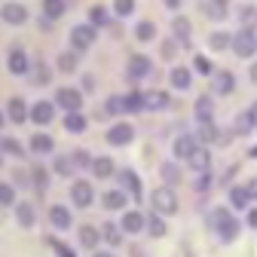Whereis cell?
Masks as SVG:
<instances>
[{"instance_id": "obj_1", "label": "cell", "mask_w": 257, "mask_h": 257, "mask_svg": "<svg viewBox=\"0 0 257 257\" xmlns=\"http://www.w3.org/2000/svg\"><path fill=\"white\" fill-rule=\"evenodd\" d=\"M208 220H211V230L217 233L220 242H233V239L239 236V220H236L227 208H214Z\"/></svg>"}, {"instance_id": "obj_2", "label": "cell", "mask_w": 257, "mask_h": 257, "mask_svg": "<svg viewBox=\"0 0 257 257\" xmlns=\"http://www.w3.org/2000/svg\"><path fill=\"white\" fill-rule=\"evenodd\" d=\"M150 205H153V211H159V214H175V211H178V196L172 193V187H156V190L150 193Z\"/></svg>"}, {"instance_id": "obj_3", "label": "cell", "mask_w": 257, "mask_h": 257, "mask_svg": "<svg viewBox=\"0 0 257 257\" xmlns=\"http://www.w3.org/2000/svg\"><path fill=\"white\" fill-rule=\"evenodd\" d=\"M239 58H251L254 52H257V34L251 28H242L239 34H233V46H230Z\"/></svg>"}, {"instance_id": "obj_4", "label": "cell", "mask_w": 257, "mask_h": 257, "mask_svg": "<svg viewBox=\"0 0 257 257\" xmlns=\"http://www.w3.org/2000/svg\"><path fill=\"white\" fill-rule=\"evenodd\" d=\"M55 104L64 107L68 113H74V110L83 107V92H80V89H71V86H61V89L55 92Z\"/></svg>"}, {"instance_id": "obj_5", "label": "cell", "mask_w": 257, "mask_h": 257, "mask_svg": "<svg viewBox=\"0 0 257 257\" xmlns=\"http://www.w3.org/2000/svg\"><path fill=\"white\" fill-rule=\"evenodd\" d=\"M95 37H98V31H95V25H77V28L71 31V46H74V52H83V49H89V46L95 43Z\"/></svg>"}, {"instance_id": "obj_6", "label": "cell", "mask_w": 257, "mask_h": 257, "mask_svg": "<svg viewBox=\"0 0 257 257\" xmlns=\"http://www.w3.org/2000/svg\"><path fill=\"white\" fill-rule=\"evenodd\" d=\"M71 199H74L77 208H89L92 199H95L92 184H89V181H74V184H71Z\"/></svg>"}, {"instance_id": "obj_7", "label": "cell", "mask_w": 257, "mask_h": 257, "mask_svg": "<svg viewBox=\"0 0 257 257\" xmlns=\"http://www.w3.org/2000/svg\"><path fill=\"white\" fill-rule=\"evenodd\" d=\"M199 150V138L196 135H178L175 138V144H172V153L178 156V159H187L190 163V156Z\"/></svg>"}, {"instance_id": "obj_8", "label": "cell", "mask_w": 257, "mask_h": 257, "mask_svg": "<svg viewBox=\"0 0 257 257\" xmlns=\"http://www.w3.org/2000/svg\"><path fill=\"white\" fill-rule=\"evenodd\" d=\"M132 138H135V128L128 122H116L107 128V144H113V147H125Z\"/></svg>"}, {"instance_id": "obj_9", "label": "cell", "mask_w": 257, "mask_h": 257, "mask_svg": "<svg viewBox=\"0 0 257 257\" xmlns=\"http://www.w3.org/2000/svg\"><path fill=\"white\" fill-rule=\"evenodd\" d=\"M7 68H10V74L25 77V74L31 71V58H28V52H25V49H10V55H7Z\"/></svg>"}, {"instance_id": "obj_10", "label": "cell", "mask_w": 257, "mask_h": 257, "mask_svg": "<svg viewBox=\"0 0 257 257\" xmlns=\"http://www.w3.org/2000/svg\"><path fill=\"white\" fill-rule=\"evenodd\" d=\"M0 19H4L7 25H25L28 22V10H25V4H4L0 7Z\"/></svg>"}, {"instance_id": "obj_11", "label": "cell", "mask_w": 257, "mask_h": 257, "mask_svg": "<svg viewBox=\"0 0 257 257\" xmlns=\"http://www.w3.org/2000/svg\"><path fill=\"white\" fill-rule=\"evenodd\" d=\"M150 71H153V61L147 55H132L128 58V77L132 80H144V77H150Z\"/></svg>"}, {"instance_id": "obj_12", "label": "cell", "mask_w": 257, "mask_h": 257, "mask_svg": "<svg viewBox=\"0 0 257 257\" xmlns=\"http://www.w3.org/2000/svg\"><path fill=\"white\" fill-rule=\"evenodd\" d=\"M119 227L125 230V233H141V230H147V217L141 214V211H125L122 214V223H119Z\"/></svg>"}, {"instance_id": "obj_13", "label": "cell", "mask_w": 257, "mask_h": 257, "mask_svg": "<svg viewBox=\"0 0 257 257\" xmlns=\"http://www.w3.org/2000/svg\"><path fill=\"white\" fill-rule=\"evenodd\" d=\"M52 116H55V104H49V101H37L34 107H31V119H34L37 125H49Z\"/></svg>"}, {"instance_id": "obj_14", "label": "cell", "mask_w": 257, "mask_h": 257, "mask_svg": "<svg viewBox=\"0 0 257 257\" xmlns=\"http://www.w3.org/2000/svg\"><path fill=\"white\" fill-rule=\"evenodd\" d=\"M49 223H52L55 230H68L71 223H74V217H71V211L64 208V205H52L49 208Z\"/></svg>"}, {"instance_id": "obj_15", "label": "cell", "mask_w": 257, "mask_h": 257, "mask_svg": "<svg viewBox=\"0 0 257 257\" xmlns=\"http://www.w3.org/2000/svg\"><path fill=\"white\" fill-rule=\"evenodd\" d=\"M7 116H10V122H25L31 116V110H28V104L22 98H10L7 101Z\"/></svg>"}, {"instance_id": "obj_16", "label": "cell", "mask_w": 257, "mask_h": 257, "mask_svg": "<svg viewBox=\"0 0 257 257\" xmlns=\"http://www.w3.org/2000/svg\"><path fill=\"white\" fill-rule=\"evenodd\" d=\"M166 107H169V95L166 92H159V89L144 92V110H166Z\"/></svg>"}, {"instance_id": "obj_17", "label": "cell", "mask_w": 257, "mask_h": 257, "mask_svg": "<svg viewBox=\"0 0 257 257\" xmlns=\"http://www.w3.org/2000/svg\"><path fill=\"white\" fill-rule=\"evenodd\" d=\"M172 34H175V40H178V43H190V34H193V25H190V19L178 16V19L172 22Z\"/></svg>"}, {"instance_id": "obj_18", "label": "cell", "mask_w": 257, "mask_h": 257, "mask_svg": "<svg viewBox=\"0 0 257 257\" xmlns=\"http://www.w3.org/2000/svg\"><path fill=\"white\" fill-rule=\"evenodd\" d=\"M193 113H196L199 122H211V116H214V101L208 98V95H202V98H196V107H193Z\"/></svg>"}, {"instance_id": "obj_19", "label": "cell", "mask_w": 257, "mask_h": 257, "mask_svg": "<svg viewBox=\"0 0 257 257\" xmlns=\"http://www.w3.org/2000/svg\"><path fill=\"white\" fill-rule=\"evenodd\" d=\"M125 199H128V196H125V190H107L104 196H101V205L110 208V211H119V208L125 205Z\"/></svg>"}, {"instance_id": "obj_20", "label": "cell", "mask_w": 257, "mask_h": 257, "mask_svg": "<svg viewBox=\"0 0 257 257\" xmlns=\"http://www.w3.org/2000/svg\"><path fill=\"white\" fill-rule=\"evenodd\" d=\"M233 89H236V80H233V74H230V71H217V74H214V92L230 95Z\"/></svg>"}, {"instance_id": "obj_21", "label": "cell", "mask_w": 257, "mask_h": 257, "mask_svg": "<svg viewBox=\"0 0 257 257\" xmlns=\"http://www.w3.org/2000/svg\"><path fill=\"white\" fill-rule=\"evenodd\" d=\"M196 138H199L202 144H214V141H220V128H217L214 122H199Z\"/></svg>"}, {"instance_id": "obj_22", "label": "cell", "mask_w": 257, "mask_h": 257, "mask_svg": "<svg viewBox=\"0 0 257 257\" xmlns=\"http://www.w3.org/2000/svg\"><path fill=\"white\" fill-rule=\"evenodd\" d=\"M104 236H101V230H95V227H80V245L83 248H98V242H101Z\"/></svg>"}, {"instance_id": "obj_23", "label": "cell", "mask_w": 257, "mask_h": 257, "mask_svg": "<svg viewBox=\"0 0 257 257\" xmlns=\"http://www.w3.org/2000/svg\"><path fill=\"white\" fill-rule=\"evenodd\" d=\"M64 10H68V4H64V0H43V19H49V22L61 19Z\"/></svg>"}, {"instance_id": "obj_24", "label": "cell", "mask_w": 257, "mask_h": 257, "mask_svg": "<svg viewBox=\"0 0 257 257\" xmlns=\"http://www.w3.org/2000/svg\"><path fill=\"white\" fill-rule=\"evenodd\" d=\"M202 10H205V16H208V19L223 22V19H227V0H208Z\"/></svg>"}, {"instance_id": "obj_25", "label": "cell", "mask_w": 257, "mask_h": 257, "mask_svg": "<svg viewBox=\"0 0 257 257\" xmlns=\"http://www.w3.org/2000/svg\"><path fill=\"white\" fill-rule=\"evenodd\" d=\"M169 80H172V86L175 89H190V83H193V74L187 71V68H172V74H169Z\"/></svg>"}, {"instance_id": "obj_26", "label": "cell", "mask_w": 257, "mask_h": 257, "mask_svg": "<svg viewBox=\"0 0 257 257\" xmlns=\"http://www.w3.org/2000/svg\"><path fill=\"white\" fill-rule=\"evenodd\" d=\"M77 68H80V55L77 52H61L58 55V71L61 74H74Z\"/></svg>"}, {"instance_id": "obj_27", "label": "cell", "mask_w": 257, "mask_h": 257, "mask_svg": "<svg viewBox=\"0 0 257 257\" xmlns=\"http://www.w3.org/2000/svg\"><path fill=\"white\" fill-rule=\"evenodd\" d=\"M122 233H125V230L119 227V223H110V220L101 227V236H104L107 245H119V242H122Z\"/></svg>"}, {"instance_id": "obj_28", "label": "cell", "mask_w": 257, "mask_h": 257, "mask_svg": "<svg viewBox=\"0 0 257 257\" xmlns=\"http://www.w3.org/2000/svg\"><path fill=\"white\" fill-rule=\"evenodd\" d=\"M64 128H68V132H74V135H80V132H86V116H83L80 110H74V113H68V116H64Z\"/></svg>"}, {"instance_id": "obj_29", "label": "cell", "mask_w": 257, "mask_h": 257, "mask_svg": "<svg viewBox=\"0 0 257 257\" xmlns=\"http://www.w3.org/2000/svg\"><path fill=\"white\" fill-rule=\"evenodd\" d=\"M31 150H34V153H52V150H55V141H52L49 135L37 132L34 138H31Z\"/></svg>"}, {"instance_id": "obj_30", "label": "cell", "mask_w": 257, "mask_h": 257, "mask_svg": "<svg viewBox=\"0 0 257 257\" xmlns=\"http://www.w3.org/2000/svg\"><path fill=\"white\" fill-rule=\"evenodd\" d=\"M190 166L196 169V172H208V166H211V153H208L205 147H199L196 153L190 156Z\"/></svg>"}, {"instance_id": "obj_31", "label": "cell", "mask_w": 257, "mask_h": 257, "mask_svg": "<svg viewBox=\"0 0 257 257\" xmlns=\"http://www.w3.org/2000/svg\"><path fill=\"white\" fill-rule=\"evenodd\" d=\"M119 181H122V187L132 193V196H141V184H138V175L132 172V169H125V172H119Z\"/></svg>"}, {"instance_id": "obj_32", "label": "cell", "mask_w": 257, "mask_h": 257, "mask_svg": "<svg viewBox=\"0 0 257 257\" xmlns=\"http://www.w3.org/2000/svg\"><path fill=\"white\" fill-rule=\"evenodd\" d=\"M52 169H55V175H74V169H77V163H74V156H55V163H52Z\"/></svg>"}, {"instance_id": "obj_33", "label": "cell", "mask_w": 257, "mask_h": 257, "mask_svg": "<svg viewBox=\"0 0 257 257\" xmlns=\"http://www.w3.org/2000/svg\"><path fill=\"white\" fill-rule=\"evenodd\" d=\"M147 233L150 236H166V220L159 217V211H153V214H147Z\"/></svg>"}, {"instance_id": "obj_34", "label": "cell", "mask_w": 257, "mask_h": 257, "mask_svg": "<svg viewBox=\"0 0 257 257\" xmlns=\"http://www.w3.org/2000/svg\"><path fill=\"white\" fill-rule=\"evenodd\" d=\"M208 46H211L214 52H220V49H227V46H233V37L227 34V31H214V34L208 37Z\"/></svg>"}, {"instance_id": "obj_35", "label": "cell", "mask_w": 257, "mask_h": 257, "mask_svg": "<svg viewBox=\"0 0 257 257\" xmlns=\"http://www.w3.org/2000/svg\"><path fill=\"white\" fill-rule=\"evenodd\" d=\"M92 172L98 175V178H110L113 175V163L107 156H98V159H92Z\"/></svg>"}, {"instance_id": "obj_36", "label": "cell", "mask_w": 257, "mask_h": 257, "mask_svg": "<svg viewBox=\"0 0 257 257\" xmlns=\"http://www.w3.org/2000/svg\"><path fill=\"white\" fill-rule=\"evenodd\" d=\"M248 202H251V196H248L245 187H233V190H230V205H233V208H245Z\"/></svg>"}, {"instance_id": "obj_37", "label": "cell", "mask_w": 257, "mask_h": 257, "mask_svg": "<svg viewBox=\"0 0 257 257\" xmlns=\"http://www.w3.org/2000/svg\"><path fill=\"white\" fill-rule=\"evenodd\" d=\"M16 217H19V223H22V227H34V208H31V205H16Z\"/></svg>"}, {"instance_id": "obj_38", "label": "cell", "mask_w": 257, "mask_h": 257, "mask_svg": "<svg viewBox=\"0 0 257 257\" xmlns=\"http://www.w3.org/2000/svg\"><path fill=\"white\" fill-rule=\"evenodd\" d=\"M135 37H138L141 43L153 40V37H156V25H153V22H141V25L135 28Z\"/></svg>"}, {"instance_id": "obj_39", "label": "cell", "mask_w": 257, "mask_h": 257, "mask_svg": "<svg viewBox=\"0 0 257 257\" xmlns=\"http://www.w3.org/2000/svg\"><path fill=\"white\" fill-rule=\"evenodd\" d=\"M239 22L254 31V28H257V7H242V10H239Z\"/></svg>"}, {"instance_id": "obj_40", "label": "cell", "mask_w": 257, "mask_h": 257, "mask_svg": "<svg viewBox=\"0 0 257 257\" xmlns=\"http://www.w3.org/2000/svg\"><path fill=\"white\" fill-rule=\"evenodd\" d=\"M125 98V113H135V110H144V95L132 92V95H122Z\"/></svg>"}, {"instance_id": "obj_41", "label": "cell", "mask_w": 257, "mask_h": 257, "mask_svg": "<svg viewBox=\"0 0 257 257\" xmlns=\"http://www.w3.org/2000/svg\"><path fill=\"white\" fill-rule=\"evenodd\" d=\"M89 22H92L95 28L107 25V10H104V7H92V13H89Z\"/></svg>"}, {"instance_id": "obj_42", "label": "cell", "mask_w": 257, "mask_h": 257, "mask_svg": "<svg viewBox=\"0 0 257 257\" xmlns=\"http://www.w3.org/2000/svg\"><path fill=\"white\" fill-rule=\"evenodd\" d=\"M159 172H163V178H166L169 184H178V181H181V169L172 166V163H163V169H159Z\"/></svg>"}, {"instance_id": "obj_43", "label": "cell", "mask_w": 257, "mask_h": 257, "mask_svg": "<svg viewBox=\"0 0 257 257\" xmlns=\"http://www.w3.org/2000/svg\"><path fill=\"white\" fill-rule=\"evenodd\" d=\"M0 202H4L7 208L16 205V190H13V184H4V187H0Z\"/></svg>"}, {"instance_id": "obj_44", "label": "cell", "mask_w": 257, "mask_h": 257, "mask_svg": "<svg viewBox=\"0 0 257 257\" xmlns=\"http://www.w3.org/2000/svg\"><path fill=\"white\" fill-rule=\"evenodd\" d=\"M113 10H116V16H132L135 13V0H116V4H113Z\"/></svg>"}, {"instance_id": "obj_45", "label": "cell", "mask_w": 257, "mask_h": 257, "mask_svg": "<svg viewBox=\"0 0 257 257\" xmlns=\"http://www.w3.org/2000/svg\"><path fill=\"white\" fill-rule=\"evenodd\" d=\"M107 113H125V98H119V95H113V98H107Z\"/></svg>"}, {"instance_id": "obj_46", "label": "cell", "mask_w": 257, "mask_h": 257, "mask_svg": "<svg viewBox=\"0 0 257 257\" xmlns=\"http://www.w3.org/2000/svg\"><path fill=\"white\" fill-rule=\"evenodd\" d=\"M0 147H4V153H10V156H22V153H25L22 144L13 141V138H4V141H0Z\"/></svg>"}, {"instance_id": "obj_47", "label": "cell", "mask_w": 257, "mask_h": 257, "mask_svg": "<svg viewBox=\"0 0 257 257\" xmlns=\"http://www.w3.org/2000/svg\"><path fill=\"white\" fill-rule=\"evenodd\" d=\"M251 128H254L251 116H248V113H239V116H236V132H251Z\"/></svg>"}, {"instance_id": "obj_48", "label": "cell", "mask_w": 257, "mask_h": 257, "mask_svg": "<svg viewBox=\"0 0 257 257\" xmlns=\"http://www.w3.org/2000/svg\"><path fill=\"white\" fill-rule=\"evenodd\" d=\"M46 242H49V248H55V251H58V257H77V254H71V248H68V245H61L58 239H46Z\"/></svg>"}, {"instance_id": "obj_49", "label": "cell", "mask_w": 257, "mask_h": 257, "mask_svg": "<svg viewBox=\"0 0 257 257\" xmlns=\"http://www.w3.org/2000/svg\"><path fill=\"white\" fill-rule=\"evenodd\" d=\"M71 156H74V163H77V166H92V159H89L86 150H77V153H71Z\"/></svg>"}, {"instance_id": "obj_50", "label": "cell", "mask_w": 257, "mask_h": 257, "mask_svg": "<svg viewBox=\"0 0 257 257\" xmlns=\"http://www.w3.org/2000/svg\"><path fill=\"white\" fill-rule=\"evenodd\" d=\"M196 71H199V74H211V64H208V58L196 55Z\"/></svg>"}, {"instance_id": "obj_51", "label": "cell", "mask_w": 257, "mask_h": 257, "mask_svg": "<svg viewBox=\"0 0 257 257\" xmlns=\"http://www.w3.org/2000/svg\"><path fill=\"white\" fill-rule=\"evenodd\" d=\"M34 83H37V86L46 83V68H43V64H37V68H34Z\"/></svg>"}, {"instance_id": "obj_52", "label": "cell", "mask_w": 257, "mask_h": 257, "mask_svg": "<svg viewBox=\"0 0 257 257\" xmlns=\"http://www.w3.org/2000/svg\"><path fill=\"white\" fill-rule=\"evenodd\" d=\"M196 187H199V190H208V187H211V178H208V172H199V181H196Z\"/></svg>"}, {"instance_id": "obj_53", "label": "cell", "mask_w": 257, "mask_h": 257, "mask_svg": "<svg viewBox=\"0 0 257 257\" xmlns=\"http://www.w3.org/2000/svg\"><path fill=\"white\" fill-rule=\"evenodd\" d=\"M245 190H248V196H251V199H257V178H251V181L245 184Z\"/></svg>"}, {"instance_id": "obj_54", "label": "cell", "mask_w": 257, "mask_h": 257, "mask_svg": "<svg viewBox=\"0 0 257 257\" xmlns=\"http://www.w3.org/2000/svg\"><path fill=\"white\" fill-rule=\"evenodd\" d=\"M248 227H254V230H257V208H251V211H248Z\"/></svg>"}, {"instance_id": "obj_55", "label": "cell", "mask_w": 257, "mask_h": 257, "mask_svg": "<svg viewBox=\"0 0 257 257\" xmlns=\"http://www.w3.org/2000/svg\"><path fill=\"white\" fill-rule=\"evenodd\" d=\"M248 116H251V122H254V128H257V101L248 107Z\"/></svg>"}, {"instance_id": "obj_56", "label": "cell", "mask_w": 257, "mask_h": 257, "mask_svg": "<svg viewBox=\"0 0 257 257\" xmlns=\"http://www.w3.org/2000/svg\"><path fill=\"white\" fill-rule=\"evenodd\" d=\"M83 89L92 92V89H95V80H92V77H83Z\"/></svg>"}, {"instance_id": "obj_57", "label": "cell", "mask_w": 257, "mask_h": 257, "mask_svg": "<svg viewBox=\"0 0 257 257\" xmlns=\"http://www.w3.org/2000/svg\"><path fill=\"white\" fill-rule=\"evenodd\" d=\"M163 55H169V58H172V55H175V43H166V46H163Z\"/></svg>"}, {"instance_id": "obj_58", "label": "cell", "mask_w": 257, "mask_h": 257, "mask_svg": "<svg viewBox=\"0 0 257 257\" xmlns=\"http://www.w3.org/2000/svg\"><path fill=\"white\" fill-rule=\"evenodd\" d=\"M248 77H251V83L257 86V64H251V71H248Z\"/></svg>"}, {"instance_id": "obj_59", "label": "cell", "mask_w": 257, "mask_h": 257, "mask_svg": "<svg viewBox=\"0 0 257 257\" xmlns=\"http://www.w3.org/2000/svg\"><path fill=\"white\" fill-rule=\"evenodd\" d=\"M163 4H166L169 10H178V7H181V0H163Z\"/></svg>"}, {"instance_id": "obj_60", "label": "cell", "mask_w": 257, "mask_h": 257, "mask_svg": "<svg viewBox=\"0 0 257 257\" xmlns=\"http://www.w3.org/2000/svg\"><path fill=\"white\" fill-rule=\"evenodd\" d=\"M95 257H116V254H107V251H95Z\"/></svg>"}, {"instance_id": "obj_61", "label": "cell", "mask_w": 257, "mask_h": 257, "mask_svg": "<svg viewBox=\"0 0 257 257\" xmlns=\"http://www.w3.org/2000/svg\"><path fill=\"white\" fill-rule=\"evenodd\" d=\"M248 156H254V159H257V147H254V150H251V153H248Z\"/></svg>"}]
</instances>
